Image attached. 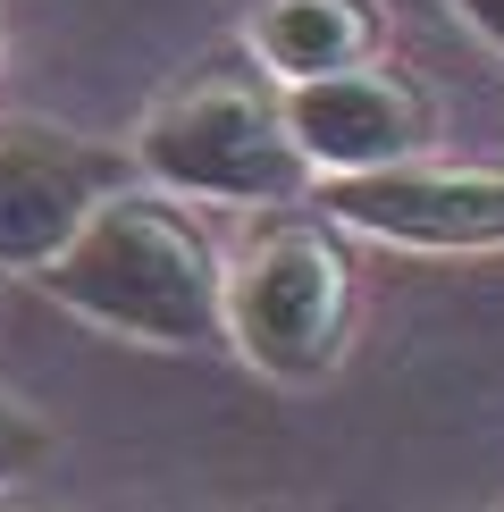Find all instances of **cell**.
<instances>
[{
    "label": "cell",
    "instance_id": "obj_9",
    "mask_svg": "<svg viewBox=\"0 0 504 512\" xmlns=\"http://www.w3.org/2000/svg\"><path fill=\"white\" fill-rule=\"evenodd\" d=\"M446 9H454L479 42H488V51H504V0H446Z\"/></svg>",
    "mask_w": 504,
    "mask_h": 512
},
{
    "label": "cell",
    "instance_id": "obj_6",
    "mask_svg": "<svg viewBox=\"0 0 504 512\" xmlns=\"http://www.w3.org/2000/svg\"><path fill=\"white\" fill-rule=\"evenodd\" d=\"M286 118H294L311 177H362V168L412 160L446 135L437 93L395 51L362 59V68H336V76H311V84H286Z\"/></svg>",
    "mask_w": 504,
    "mask_h": 512
},
{
    "label": "cell",
    "instance_id": "obj_7",
    "mask_svg": "<svg viewBox=\"0 0 504 512\" xmlns=\"http://www.w3.org/2000/svg\"><path fill=\"white\" fill-rule=\"evenodd\" d=\"M244 51L278 84L362 68V59H387V0H252Z\"/></svg>",
    "mask_w": 504,
    "mask_h": 512
},
{
    "label": "cell",
    "instance_id": "obj_11",
    "mask_svg": "<svg viewBox=\"0 0 504 512\" xmlns=\"http://www.w3.org/2000/svg\"><path fill=\"white\" fill-rule=\"evenodd\" d=\"M0 42H9V26H0Z\"/></svg>",
    "mask_w": 504,
    "mask_h": 512
},
{
    "label": "cell",
    "instance_id": "obj_2",
    "mask_svg": "<svg viewBox=\"0 0 504 512\" xmlns=\"http://www.w3.org/2000/svg\"><path fill=\"white\" fill-rule=\"evenodd\" d=\"M126 152L152 185L194 202H227V210H269V202H303L311 160L294 143L286 118V84L244 51H202L185 76H168L152 93V110L135 118Z\"/></svg>",
    "mask_w": 504,
    "mask_h": 512
},
{
    "label": "cell",
    "instance_id": "obj_1",
    "mask_svg": "<svg viewBox=\"0 0 504 512\" xmlns=\"http://www.w3.org/2000/svg\"><path fill=\"white\" fill-rule=\"evenodd\" d=\"M34 286L126 345H160V353L227 345V244L210 236L194 194H168L152 177H126L34 269Z\"/></svg>",
    "mask_w": 504,
    "mask_h": 512
},
{
    "label": "cell",
    "instance_id": "obj_3",
    "mask_svg": "<svg viewBox=\"0 0 504 512\" xmlns=\"http://www.w3.org/2000/svg\"><path fill=\"white\" fill-rule=\"evenodd\" d=\"M336 210L269 202L227 252V353H244L278 387H320L345 370L362 328V252Z\"/></svg>",
    "mask_w": 504,
    "mask_h": 512
},
{
    "label": "cell",
    "instance_id": "obj_4",
    "mask_svg": "<svg viewBox=\"0 0 504 512\" xmlns=\"http://www.w3.org/2000/svg\"><path fill=\"white\" fill-rule=\"evenodd\" d=\"M311 202L336 210L362 244L395 252H504V160L471 152H412L362 177H320Z\"/></svg>",
    "mask_w": 504,
    "mask_h": 512
},
{
    "label": "cell",
    "instance_id": "obj_5",
    "mask_svg": "<svg viewBox=\"0 0 504 512\" xmlns=\"http://www.w3.org/2000/svg\"><path fill=\"white\" fill-rule=\"evenodd\" d=\"M126 177H143L126 143L51 118H0V277H34Z\"/></svg>",
    "mask_w": 504,
    "mask_h": 512
},
{
    "label": "cell",
    "instance_id": "obj_8",
    "mask_svg": "<svg viewBox=\"0 0 504 512\" xmlns=\"http://www.w3.org/2000/svg\"><path fill=\"white\" fill-rule=\"evenodd\" d=\"M51 445H59L51 420H42L34 403L17 395L9 378H0V496H17V487H26L42 462H51Z\"/></svg>",
    "mask_w": 504,
    "mask_h": 512
},
{
    "label": "cell",
    "instance_id": "obj_10",
    "mask_svg": "<svg viewBox=\"0 0 504 512\" xmlns=\"http://www.w3.org/2000/svg\"><path fill=\"white\" fill-rule=\"evenodd\" d=\"M387 9H412V0H387Z\"/></svg>",
    "mask_w": 504,
    "mask_h": 512
}]
</instances>
